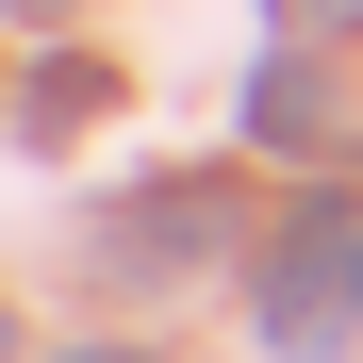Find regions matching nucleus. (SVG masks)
<instances>
[{
  "label": "nucleus",
  "instance_id": "nucleus-4",
  "mask_svg": "<svg viewBox=\"0 0 363 363\" xmlns=\"http://www.w3.org/2000/svg\"><path fill=\"white\" fill-rule=\"evenodd\" d=\"M67 363H149V347H67Z\"/></svg>",
  "mask_w": 363,
  "mask_h": 363
},
{
  "label": "nucleus",
  "instance_id": "nucleus-1",
  "mask_svg": "<svg viewBox=\"0 0 363 363\" xmlns=\"http://www.w3.org/2000/svg\"><path fill=\"white\" fill-rule=\"evenodd\" d=\"M363 330V215H314L297 248L264 264V347H297V363H330Z\"/></svg>",
  "mask_w": 363,
  "mask_h": 363
},
{
  "label": "nucleus",
  "instance_id": "nucleus-2",
  "mask_svg": "<svg viewBox=\"0 0 363 363\" xmlns=\"http://www.w3.org/2000/svg\"><path fill=\"white\" fill-rule=\"evenodd\" d=\"M248 133H281V149L314 133V67H264V99H248Z\"/></svg>",
  "mask_w": 363,
  "mask_h": 363
},
{
  "label": "nucleus",
  "instance_id": "nucleus-5",
  "mask_svg": "<svg viewBox=\"0 0 363 363\" xmlns=\"http://www.w3.org/2000/svg\"><path fill=\"white\" fill-rule=\"evenodd\" d=\"M17 17H67V0H17Z\"/></svg>",
  "mask_w": 363,
  "mask_h": 363
},
{
  "label": "nucleus",
  "instance_id": "nucleus-3",
  "mask_svg": "<svg viewBox=\"0 0 363 363\" xmlns=\"http://www.w3.org/2000/svg\"><path fill=\"white\" fill-rule=\"evenodd\" d=\"M281 17H297V33H314V17H363V0H281Z\"/></svg>",
  "mask_w": 363,
  "mask_h": 363
}]
</instances>
